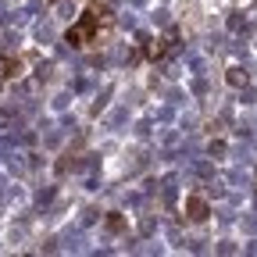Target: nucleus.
Returning <instances> with one entry per match:
<instances>
[{"instance_id":"nucleus-1","label":"nucleus","mask_w":257,"mask_h":257,"mask_svg":"<svg viewBox=\"0 0 257 257\" xmlns=\"http://www.w3.org/2000/svg\"><path fill=\"white\" fill-rule=\"evenodd\" d=\"M93 29H96V18H93V15H82V22L68 32V43H72V47H82V43L93 36Z\"/></svg>"},{"instance_id":"nucleus-2","label":"nucleus","mask_w":257,"mask_h":257,"mask_svg":"<svg viewBox=\"0 0 257 257\" xmlns=\"http://www.w3.org/2000/svg\"><path fill=\"white\" fill-rule=\"evenodd\" d=\"M186 211H189V218H193V221H204V218L211 214V207H207V200H204V197H189V200H186Z\"/></svg>"},{"instance_id":"nucleus-3","label":"nucleus","mask_w":257,"mask_h":257,"mask_svg":"<svg viewBox=\"0 0 257 257\" xmlns=\"http://www.w3.org/2000/svg\"><path fill=\"white\" fill-rule=\"evenodd\" d=\"M22 72V61L18 57H0V75H4V79H15Z\"/></svg>"},{"instance_id":"nucleus-4","label":"nucleus","mask_w":257,"mask_h":257,"mask_svg":"<svg viewBox=\"0 0 257 257\" xmlns=\"http://www.w3.org/2000/svg\"><path fill=\"white\" fill-rule=\"evenodd\" d=\"M225 79H229V86H236V89L246 86V72H243V68H229V75H225Z\"/></svg>"}]
</instances>
